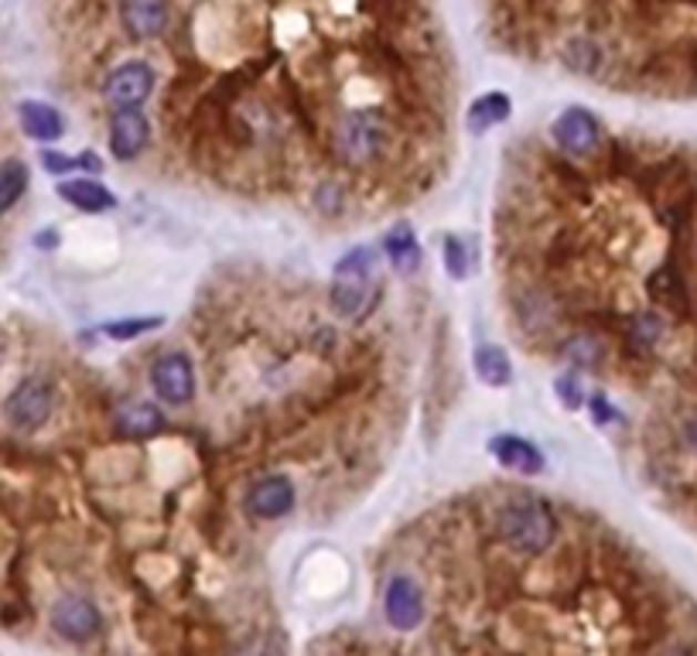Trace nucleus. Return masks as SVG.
I'll list each match as a JSON object with an SVG mask.
<instances>
[{"label": "nucleus", "instance_id": "6", "mask_svg": "<svg viewBox=\"0 0 697 656\" xmlns=\"http://www.w3.org/2000/svg\"><path fill=\"white\" fill-rule=\"evenodd\" d=\"M49 623L59 639L82 646V643H93L103 633V612L86 595H62L49 612Z\"/></svg>", "mask_w": 697, "mask_h": 656}, {"label": "nucleus", "instance_id": "9", "mask_svg": "<svg viewBox=\"0 0 697 656\" xmlns=\"http://www.w3.org/2000/svg\"><path fill=\"white\" fill-rule=\"evenodd\" d=\"M151 390L161 403L185 407L195 397V366L185 352H164L151 366Z\"/></svg>", "mask_w": 697, "mask_h": 656}, {"label": "nucleus", "instance_id": "19", "mask_svg": "<svg viewBox=\"0 0 697 656\" xmlns=\"http://www.w3.org/2000/svg\"><path fill=\"white\" fill-rule=\"evenodd\" d=\"M510 110H513V103H510L506 93H485V96H479V100L469 106V131H472V134L492 131L496 123H503V120L510 116Z\"/></svg>", "mask_w": 697, "mask_h": 656}, {"label": "nucleus", "instance_id": "5", "mask_svg": "<svg viewBox=\"0 0 697 656\" xmlns=\"http://www.w3.org/2000/svg\"><path fill=\"white\" fill-rule=\"evenodd\" d=\"M52 407H55V390L49 380H38V377H28L21 380L8 400H4V418L14 431H38L41 424H45L52 418Z\"/></svg>", "mask_w": 697, "mask_h": 656}, {"label": "nucleus", "instance_id": "10", "mask_svg": "<svg viewBox=\"0 0 697 656\" xmlns=\"http://www.w3.org/2000/svg\"><path fill=\"white\" fill-rule=\"evenodd\" d=\"M551 137H554V144L564 154H571V157H588L598 147V141H602V127H598V120L585 106H567L554 120Z\"/></svg>", "mask_w": 697, "mask_h": 656}, {"label": "nucleus", "instance_id": "1", "mask_svg": "<svg viewBox=\"0 0 697 656\" xmlns=\"http://www.w3.org/2000/svg\"><path fill=\"white\" fill-rule=\"evenodd\" d=\"M496 526L506 547L520 554H544L557 537V513L547 500L516 496L500 510Z\"/></svg>", "mask_w": 697, "mask_h": 656}, {"label": "nucleus", "instance_id": "25", "mask_svg": "<svg viewBox=\"0 0 697 656\" xmlns=\"http://www.w3.org/2000/svg\"><path fill=\"white\" fill-rule=\"evenodd\" d=\"M567 65L571 69H578V72H585V75H592L595 69H598V62H602V52H598V45L595 41H588V38H578V41H571L567 45Z\"/></svg>", "mask_w": 697, "mask_h": 656}, {"label": "nucleus", "instance_id": "14", "mask_svg": "<svg viewBox=\"0 0 697 656\" xmlns=\"http://www.w3.org/2000/svg\"><path fill=\"white\" fill-rule=\"evenodd\" d=\"M113 431H116V438H127V441H151L164 431V410L147 400L127 403L116 410Z\"/></svg>", "mask_w": 697, "mask_h": 656}, {"label": "nucleus", "instance_id": "30", "mask_svg": "<svg viewBox=\"0 0 697 656\" xmlns=\"http://www.w3.org/2000/svg\"><path fill=\"white\" fill-rule=\"evenodd\" d=\"M656 656H694L687 646H670V649H664V653H656Z\"/></svg>", "mask_w": 697, "mask_h": 656}, {"label": "nucleus", "instance_id": "17", "mask_svg": "<svg viewBox=\"0 0 697 656\" xmlns=\"http://www.w3.org/2000/svg\"><path fill=\"white\" fill-rule=\"evenodd\" d=\"M380 250H383V257L390 260V267L400 270V274H414V270L421 267V243H418V233L410 229L407 223H397V226L383 236Z\"/></svg>", "mask_w": 697, "mask_h": 656}, {"label": "nucleus", "instance_id": "21", "mask_svg": "<svg viewBox=\"0 0 697 656\" xmlns=\"http://www.w3.org/2000/svg\"><path fill=\"white\" fill-rule=\"evenodd\" d=\"M161 325H164L161 315L116 318V321H106V325H103V336H106V339H116V342H127V339H141V336L154 332V328H161Z\"/></svg>", "mask_w": 697, "mask_h": 656}, {"label": "nucleus", "instance_id": "23", "mask_svg": "<svg viewBox=\"0 0 697 656\" xmlns=\"http://www.w3.org/2000/svg\"><path fill=\"white\" fill-rule=\"evenodd\" d=\"M664 336V318L656 311H639L633 321H629V339L639 346V349H653L656 342H660Z\"/></svg>", "mask_w": 697, "mask_h": 656}, {"label": "nucleus", "instance_id": "7", "mask_svg": "<svg viewBox=\"0 0 697 656\" xmlns=\"http://www.w3.org/2000/svg\"><path fill=\"white\" fill-rule=\"evenodd\" d=\"M298 503V492H295V482L280 475V472H270V475H260L250 489H246L243 496V510L250 520H260V523H270V520H284L287 513L295 510Z\"/></svg>", "mask_w": 697, "mask_h": 656}, {"label": "nucleus", "instance_id": "29", "mask_svg": "<svg viewBox=\"0 0 697 656\" xmlns=\"http://www.w3.org/2000/svg\"><path fill=\"white\" fill-rule=\"evenodd\" d=\"M612 410H615V407L605 400V393H595V397H592V421H595V424H608V421L615 418Z\"/></svg>", "mask_w": 697, "mask_h": 656}, {"label": "nucleus", "instance_id": "13", "mask_svg": "<svg viewBox=\"0 0 697 656\" xmlns=\"http://www.w3.org/2000/svg\"><path fill=\"white\" fill-rule=\"evenodd\" d=\"M489 451L503 469H513L520 475H541L544 472V451L523 434H496L489 441Z\"/></svg>", "mask_w": 697, "mask_h": 656}, {"label": "nucleus", "instance_id": "18", "mask_svg": "<svg viewBox=\"0 0 697 656\" xmlns=\"http://www.w3.org/2000/svg\"><path fill=\"white\" fill-rule=\"evenodd\" d=\"M475 377L485 383V387H510L513 383V362L506 356L503 346H479L475 349Z\"/></svg>", "mask_w": 697, "mask_h": 656}, {"label": "nucleus", "instance_id": "2", "mask_svg": "<svg viewBox=\"0 0 697 656\" xmlns=\"http://www.w3.org/2000/svg\"><path fill=\"white\" fill-rule=\"evenodd\" d=\"M373 274H377V250L373 246H356L349 250L332 274L328 287V305L342 318H362L373 298Z\"/></svg>", "mask_w": 697, "mask_h": 656}, {"label": "nucleus", "instance_id": "4", "mask_svg": "<svg viewBox=\"0 0 697 656\" xmlns=\"http://www.w3.org/2000/svg\"><path fill=\"white\" fill-rule=\"evenodd\" d=\"M383 619L397 633H414L428 619V598L414 574L393 571L383 585Z\"/></svg>", "mask_w": 697, "mask_h": 656}, {"label": "nucleus", "instance_id": "31", "mask_svg": "<svg viewBox=\"0 0 697 656\" xmlns=\"http://www.w3.org/2000/svg\"><path fill=\"white\" fill-rule=\"evenodd\" d=\"M55 239H59L55 233H41V236H38V243H49V250H52V243H55Z\"/></svg>", "mask_w": 697, "mask_h": 656}, {"label": "nucleus", "instance_id": "26", "mask_svg": "<svg viewBox=\"0 0 697 656\" xmlns=\"http://www.w3.org/2000/svg\"><path fill=\"white\" fill-rule=\"evenodd\" d=\"M444 267H448V274L455 277V280L469 274L465 243H462V239H455V236H448V239H444Z\"/></svg>", "mask_w": 697, "mask_h": 656}, {"label": "nucleus", "instance_id": "28", "mask_svg": "<svg viewBox=\"0 0 697 656\" xmlns=\"http://www.w3.org/2000/svg\"><path fill=\"white\" fill-rule=\"evenodd\" d=\"M41 164H45V172L52 175H65V172H75L79 168V154H59V151H45L41 154Z\"/></svg>", "mask_w": 697, "mask_h": 656}, {"label": "nucleus", "instance_id": "22", "mask_svg": "<svg viewBox=\"0 0 697 656\" xmlns=\"http://www.w3.org/2000/svg\"><path fill=\"white\" fill-rule=\"evenodd\" d=\"M602 352L605 349H602V342L592 332H578V336H571L564 342V359L574 362V366H598Z\"/></svg>", "mask_w": 697, "mask_h": 656}, {"label": "nucleus", "instance_id": "16", "mask_svg": "<svg viewBox=\"0 0 697 656\" xmlns=\"http://www.w3.org/2000/svg\"><path fill=\"white\" fill-rule=\"evenodd\" d=\"M59 195L72 205V209L90 213V216L116 209V195H113L106 185L93 182V178H72V182H62V185H59Z\"/></svg>", "mask_w": 697, "mask_h": 656}, {"label": "nucleus", "instance_id": "15", "mask_svg": "<svg viewBox=\"0 0 697 656\" xmlns=\"http://www.w3.org/2000/svg\"><path fill=\"white\" fill-rule=\"evenodd\" d=\"M18 120H21V131L38 141V144H52L65 134V120L55 106L49 103H38V100H24L18 106Z\"/></svg>", "mask_w": 697, "mask_h": 656}, {"label": "nucleus", "instance_id": "12", "mask_svg": "<svg viewBox=\"0 0 697 656\" xmlns=\"http://www.w3.org/2000/svg\"><path fill=\"white\" fill-rule=\"evenodd\" d=\"M168 0H120V24L134 41H151L168 28Z\"/></svg>", "mask_w": 697, "mask_h": 656}, {"label": "nucleus", "instance_id": "20", "mask_svg": "<svg viewBox=\"0 0 697 656\" xmlns=\"http://www.w3.org/2000/svg\"><path fill=\"white\" fill-rule=\"evenodd\" d=\"M28 192V164L11 157L0 164V216H8Z\"/></svg>", "mask_w": 697, "mask_h": 656}, {"label": "nucleus", "instance_id": "27", "mask_svg": "<svg viewBox=\"0 0 697 656\" xmlns=\"http://www.w3.org/2000/svg\"><path fill=\"white\" fill-rule=\"evenodd\" d=\"M554 393H557V400L567 407V410H578L582 407V383H578V377H561L557 383H554Z\"/></svg>", "mask_w": 697, "mask_h": 656}, {"label": "nucleus", "instance_id": "8", "mask_svg": "<svg viewBox=\"0 0 697 656\" xmlns=\"http://www.w3.org/2000/svg\"><path fill=\"white\" fill-rule=\"evenodd\" d=\"M154 69L141 59L120 62L106 82H103V96L113 110H137L151 93H154Z\"/></svg>", "mask_w": 697, "mask_h": 656}, {"label": "nucleus", "instance_id": "24", "mask_svg": "<svg viewBox=\"0 0 697 656\" xmlns=\"http://www.w3.org/2000/svg\"><path fill=\"white\" fill-rule=\"evenodd\" d=\"M229 656H287V653H284L280 636H274V633H254V636H246L239 646H233Z\"/></svg>", "mask_w": 697, "mask_h": 656}, {"label": "nucleus", "instance_id": "3", "mask_svg": "<svg viewBox=\"0 0 697 656\" xmlns=\"http://www.w3.org/2000/svg\"><path fill=\"white\" fill-rule=\"evenodd\" d=\"M390 141V127L380 110H349L336 123V151L346 164L366 168L373 164Z\"/></svg>", "mask_w": 697, "mask_h": 656}, {"label": "nucleus", "instance_id": "11", "mask_svg": "<svg viewBox=\"0 0 697 656\" xmlns=\"http://www.w3.org/2000/svg\"><path fill=\"white\" fill-rule=\"evenodd\" d=\"M151 141V123L141 110H113L110 113V154L116 161H134Z\"/></svg>", "mask_w": 697, "mask_h": 656}]
</instances>
